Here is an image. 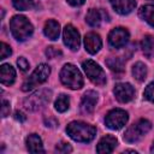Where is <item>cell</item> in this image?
<instances>
[{
	"label": "cell",
	"mask_w": 154,
	"mask_h": 154,
	"mask_svg": "<svg viewBox=\"0 0 154 154\" xmlns=\"http://www.w3.org/2000/svg\"><path fill=\"white\" fill-rule=\"evenodd\" d=\"M66 132L72 140L77 142L88 143L94 140L96 135V129L95 126L84 122H72L66 126Z\"/></svg>",
	"instance_id": "obj_1"
},
{
	"label": "cell",
	"mask_w": 154,
	"mask_h": 154,
	"mask_svg": "<svg viewBox=\"0 0 154 154\" xmlns=\"http://www.w3.org/2000/svg\"><path fill=\"white\" fill-rule=\"evenodd\" d=\"M10 29L14 38L18 41L28 40L32 35V31H34L32 24L29 22V19L20 14L14 16L10 20Z\"/></svg>",
	"instance_id": "obj_2"
},
{
	"label": "cell",
	"mask_w": 154,
	"mask_h": 154,
	"mask_svg": "<svg viewBox=\"0 0 154 154\" xmlns=\"http://www.w3.org/2000/svg\"><path fill=\"white\" fill-rule=\"evenodd\" d=\"M60 81L70 89H81L83 87V77L73 64H65L60 71Z\"/></svg>",
	"instance_id": "obj_3"
},
{
	"label": "cell",
	"mask_w": 154,
	"mask_h": 154,
	"mask_svg": "<svg viewBox=\"0 0 154 154\" xmlns=\"http://www.w3.org/2000/svg\"><path fill=\"white\" fill-rule=\"evenodd\" d=\"M49 73H51V67L47 64H40L32 71V73L29 76V78L25 79V82L22 85V90L23 91H29V90L34 89L35 87L42 84L43 82L47 81Z\"/></svg>",
	"instance_id": "obj_4"
},
{
	"label": "cell",
	"mask_w": 154,
	"mask_h": 154,
	"mask_svg": "<svg viewBox=\"0 0 154 154\" xmlns=\"http://www.w3.org/2000/svg\"><path fill=\"white\" fill-rule=\"evenodd\" d=\"M52 97V91L48 89H40L24 100V107L29 111H38L45 107Z\"/></svg>",
	"instance_id": "obj_5"
},
{
	"label": "cell",
	"mask_w": 154,
	"mask_h": 154,
	"mask_svg": "<svg viewBox=\"0 0 154 154\" xmlns=\"http://www.w3.org/2000/svg\"><path fill=\"white\" fill-rule=\"evenodd\" d=\"M150 128H152L150 122H148L147 119H140L137 123L128 128V130L124 134V140L129 143L137 142L138 140L142 138V136H144L150 130Z\"/></svg>",
	"instance_id": "obj_6"
},
{
	"label": "cell",
	"mask_w": 154,
	"mask_h": 154,
	"mask_svg": "<svg viewBox=\"0 0 154 154\" xmlns=\"http://www.w3.org/2000/svg\"><path fill=\"white\" fill-rule=\"evenodd\" d=\"M82 67L87 75V77L97 85H103L106 83V75L102 70V67H100L99 64H96L93 60H85L82 64Z\"/></svg>",
	"instance_id": "obj_7"
},
{
	"label": "cell",
	"mask_w": 154,
	"mask_h": 154,
	"mask_svg": "<svg viewBox=\"0 0 154 154\" xmlns=\"http://www.w3.org/2000/svg\"><path fill=\"white\" fill-rule=\"evenodd\" d=\"M128 118H129L128 113L124 109L116 108L107 113V116L105 118V124L107 125V128H109L112 130H119L126 124Z\"/></svg>",
	"instance_id": "obj_8"
},
{
	"label": "cell",
	"mask_w": 154,
	"mask_h": 154,
	"mask_svg": "<svg viewBox=\"0 0 154 154\" xmlns=\"http://www.w3.org/2000/svg\"><path fill=\"white\" fill-rule=\"evenodd\" d=\"M63 38H64V43L71 51H77L79 48V43H81L79 32L73 25L71 24L65 25L64 31H63Z\"/></svg>",
	"instance_id": "obj_9"
},
{
	"label": "cell",
	"mask_w": 154,
	"mask_h": 154,
	"mask_svg": "<svg viewBox=\"0 0 154 154\" xmlns=\"http://www.w3.org/2000/svg\"><path fill=\"white\" fill-rule=\"evenodd\" d=\"M129 40V31L125 28H114L108 35V43L112 48H122Z\"/></svg>",
	"instance_id": "obj_10"
},
{
	"label": "cell",
	"mask_w": 154,
	"mask_h": 154,
	"mask_svg": "<svg viewBox=\"0 0 154 154\" xmlns=\"http://www.w3.org/2000/svg\"><path fill=\"white\" fill-rule=\"evenodd\" d=\"M113 93L116 95V99L119 102L125 103V102H129L132 100V97L135 95V89L130 83H118L114 87Z\"/></svg>",
	"instance_id": "obj_11"
},
{
	"label": "cell",
	"mask_w": 154,
	"mask_h": 154,
	"mask_svg": "<svg viewBox=\"0 0 154 154\" xmlns=\"http://www.w3.org/2000/svg\"><path fill=\"white\" fill-rule=\"evenodd\" d=\"M97 101V93L94 90H88L84 93L82 101H81V112L83 114H90L96 105Z\"/></svg>",
	"instance_id": "obj_12"
},
{
	"label": "cell",
	"mask_w": 154,
	"mask_h": 154,
	"mask_svg": "<svg viewBox=\"0 0 154 154\" xmlns=\"http://www.w3.org/2000/svg\"><path fill=\"white\" fill-rule=\"evenodd\" d=\"M101 46H102V41H101L100 35H97L95 32H88L84 36V47L88 53H90V54L97 53L100 51Z\"/></svg>",
	"instance_id": "obj_13"
},
{
	"label": "cell",
	"mask_w": 154,
	"mask_h": 154,
	"mask_svg": "<svg viewBox=\"0 0 154 154\" xmlns=\"http://www.w3.org/2000/svg\"><path fill=\"white\" fill-rule=\"evenodd\" d=\"M113 10L119 14H129L136 7L135 0H109Z\"/></svg>",
	"instance_id": "obj_14"
},
{
	"label": "cell",
	"mask_w": 154,
	"mask_h": 154,
	"mask_svg": "<svg viewBox=\"0 0 154 154\" xmlns=\"http://www.w3.org/2000/svg\"><path fill=\"white\" fill-rule=\"evenodd\" d=\"M117 138L112 135H106L105 137H102L97 146H96V152L97 153H112L117 146Z\"/></svg>",
	"instance_id": "obj_15"
},
{
	"label": "cell",
	"mask_w": 154,
	"mask_h": 154,
	"mask_svg": "<svg viewBox=\"0 0 154 154\" xmlns=\"http://www.w3.org/2000/svg\"><path fill=\"white\" fill-rule=\"evenodd\" d=\"M0 79L4 85H12L16 79V71L10 64H2L0 66Z\"/></svg>",
	"instance_id": "obj_16"
},
{
	"label": "cell",
	"mask_w": 154,
	"mask_h": 154,
	"mask_svg": "<svg viewBox=\"0 0 154 154\" xmlns=\"http://www.w3.org/2000/svg\"><path fill=\"white\" fill-rule=\"evenodd\" d=\"M43 32L45 35L49 38V40H57L59 37L60 34V25L57 20L54 19H48L45 23V28H43Z\"/></svg>",
	"instance_id": "obj_17"
},
{
	"label": "cell",
	"mask_w": 154,
	"mask_h": 154,
	"mask_svg": "<svg viewBox=\"0 0 154 154\" xmlns=\"http://www.w3.org/2000/svg\"><path fill=\"white\" fill-rule=\"evenodd\" d=\"M25 142H26V148H28L29 152H31V153H40V152L42 153V152H45L43 146H42V141H41L38 135H36V134L29 135L26 137Z\"/></svg>",
	"instance_id": "obj_18"
},
{
	"label": "cell",
	"mask_w": 154,
	"mask_h": 154,
	"mask_svg": "<svg viewBox=\"0 0 154 154\" xmlns=\"http://www.w3.org/2000/svg\"><path fill=\"white\" fill-rule=\"evenodd\" d=\"M138 16L154 28V5L142 6L138 11Z\"/></svg>",
	"instance_id": "obj_19"
},
{
	"label": "cell",
	"mask_w": 154,
	"mask_h": 154,
	"mask_svg": "<svg viewBox=\"0 0 154 154\" xmlns=\"http://www.w3.org/2000/svg\"><path fill=\"white\" fill-rule=\"evenodd\" d=\"M101 13H102V12H100V11L96 10V8H90V10L88 11L87 16H85L87 23H88L90 26H93V28L99 26L100 23H101V19H102Z\"/></svg>",
	"instance_id": "obj_20"
},
{
	"label": "cell",
	"mask_w": 154,
	"mask_h": 154,
	"mask_svg": "<svg viewBox=\"0 0 154 154\" xmlns=\"http://www.w3.org/2000/svg\"><path fill=\"white\" fill-rule=\"evenodd\" d=\"M132 76H134V78L136 81L143 82L146 79V77H147V66L141 61L136 63L132 66Z\"/></svg>",
	"instance_id": "obj_21"
},
{
	"label": "cell",
	"mask_w": 154,
	"mask_h": 154,
	"mask_svg": "<svg viewBox=\"0 0 154 154\" xmlns=\"http://www.w3.org/2000/svg\"><path fill=\"white\" fill-rule=\"evenodd\" d=\"M106 65L109 67L111 71L116 73H122L124 71V64L119 58H109L106 60Z\"/></svg>",
	"instance_id": "obj_22"
},
{
	"label": "cell",
	"mask_w": 154,
	"mask_h": 154,
	"mask_svg": "<svg viewBox=\"0 0 154 154\" xmlns=\"http://www.w3.org/2000/svg\"><path fill=\"white\" fill-rule=\"evenodd\" d=\"M142 49H143V53L150 58L153 52H154V38L150 36V35H147L143 37L142 40Z\"/></svg>",
	"instance_id": "obj_23"
},
{
	"label": "cell",
	"mask_w": 154,
	"mask_h": 154,
	"mask_svg": "<svg viewBox=\"0 0 154 154\" xmlns=\"http://www.w3.org/2000/svg\"><path fill=\"white\" fill-rule=\"evenodd\" d=\"M70 106V100H69V96L61 94L58 96V99L55 100V103H54V107L58 112H65Z\"/></svg>",
	"instance_id": "obj_24"
},
{
	"label": "cell",
	"mask_w": 154,
	"mask_h": 154,
	"mask_svg": "<svg viewBox=\"0 0 154 154\" xmlns=\"http://www.w3.org/2000/svg\"><path fill=\"white\" fill-rule=\"evenodd\" d=\"M12 4L19 11H28L34 7L32 0H12Z\"/></svg>",
	"instance_id": "obj_25"
},
{
	"label": "cell",
	"mask_w": 154,
	"mask_h": 154,
	"mask_svg": "<svg viewBox=\"0 0 154 154\" xmlns=\"http://www.w3.org/2000/svg\"><path fill=\"white\" fill-rule=\"evenodd\" d=\"M143 95H144V97H146L148 101L154 102V82L149 83V84L146 87V89H144V91H143Z\"/></svg>",
	"instance_id": "obj_26"
},
{
	"label": "cell",
	"mask_w": 154,
	"mask_h": 154,
	"mask_svg": "<svg viewBox=\"0 0 154 154\" xmlns=\"http://www.w3.org/2000/svg\"><path fill=\"white\" fill-rule=\"evenodd\" d=\"M0 59H5L7 58L8 55H11L12 51H11V47L8 45H6L5 42H1L0 43Z\"/></svg>",
	"instance_id": "obj_27"
},
{
	"label": "cell",
	"mask_w": 154,
	"mask_h": 154,
	"mask_svg": "<svg viewBox=\"0 0 154 154\" xmlns=\"http://www.w3.org/2000/svg\"><path fill=\"white\" fill-rule=\"evenodd\" d=\"M46 55L49 58V59H53V58H58L61 55V51L60 49H57L55 47H48L46 49Z\"/></svg>",
	"instance_id": "obj_28"
},
{
	"label": "cell",
	"mask_w": 154,
	"mask_h": 154,
	"mask_svg": "<svg viewBox=\"0 0 154 154\" xmlns=\"http://www.w3.org/2000/svg\"><path fill=\"white\" fill-rule=\"evenodd\" d=\"M55 150H57L58 153H70V152H72V148H71V146H70L69 143L61 142V143L57 144Z\"/></svg>",
	"instance_id": "obj_29"
},
{
	"label": "cell",
	"mask_w": 154,
	"mask_h": 154,
	"mask_svg": "<svg viewBox=\"0 0 154 154\" xmlns=\"http://www.w3.org/2000/svg\"><path fill=\"white\" fill-rule=\"evenodd\" d=\"M17 65L18 67L22 70V71H26L29 69V61L24 58V57H20L18 60H17Z\"/></svg>",
	"instance_id": "obj_30"
},
{
	"label": "cell",
	"mask_w": 154,
	"mask_h": 154,
	"mask_svg": "<svg viewBox=\"0 0 154 154\" xmlns=\"http://www.w3.org/2000/svg\"><path fill=\"white\" fill-rule=\"evenodd\" d=\"M10 109H11V107H10V102L8 101H6V100H2V107H1V116L5 118V117H7L8 114H10Z\"/></svg>",
	"instance_id": "obj_31"
},
{
	"label": "cell",
	"mask_w": 154,
	"mask_h": 154,
	"mask_svg": "<svg viewBox=\"0 0 154 154\" xmlns=\"http://www.w3.org/2000/svg\"><path fill=\"white\" fill-rule=\"evenodd\" d=\"M14 118L17 119V120H19V122H25V119H26V117L22 113V112H19V111H17V112H14Z\"/></svg>",
	"instance_id": "obj_32"
},
{
	"label": "cell",
	"mask_w": 154,
	"mask_h": 154,
	"mask_svg": "<svg viewBox=\"0 0 154 154\" xmlns=\"http://www.w3.org/2000/svg\"><path fill=\"white\" fill-rule=\"evenodd\" d=\"M84 1L85 0H67V2L72 6H81V5L84 4Z\"/></svg>",
	"instance_id": "obj_33"
},
{
	"label": "cell",
	"mask_w": 154,
	"mask_h": 154,
	"mask_svg": "<svg viewBox=\"0 0 154 154\" xmlns=\"http://www.w3.org/2000/svg\"><path fill=\"white\" fill-rule=\"evenodd\" d=\"M45 123L47 124V126H48V124H51V126L53 128V126H55L58 123H57V120L55 119H53V118H49V120H47V119H45Z\"/></svg>",
	"instance_id": "obj_34"
},
{
	"label": "cell",
	"mask_w": 154,
	"mask_h": 154,
	"mask_svg": "<svg viewBox=\"0 0 154 154\" xmlns=\"http://www.w3.org/2000/svg\"><path fill=\"white\" fill-rule=\"evenodd\" d=\"M150 150H152V152H154V143H153V146H152V148H150Z\"/></svg>",
	"instance_id": "obj_35"
},
{
	"label": "cell",
	"mask_w": 154,
	"mask_h": 154,
	"mask_svg": "<svg viewBox=\"0 0 154 154\" xmlns=\"http://www.w3.org/2000/svg\"><path fill=\"white\" fill-rule=\"evenodd\" d=\"M149 1H154V0H149Z\"/></svg>",
	"instance_id": "obj_36"
}]
</instances>
